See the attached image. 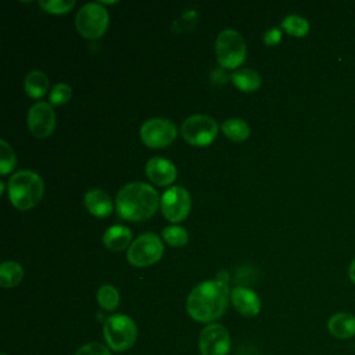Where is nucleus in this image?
<instances>
[{
	"instance_id": "f257e3e1",
	"label": "nucleus",
	"mask_w": 355,
	"mask_h": 355,
	"mask_svg": "<svg viewBox=\"0 0 355 355\" xmlns=\"http://www.w3.org/2000/svg\"><path fill=\"white\" fill-rule=\"evenodd\" d=\"M229 300L230 293L226 283L207 280L190 291L186 300V311L194 320L209 323L225 313Z\"/></svg>"
},
{
	"instance_id": "f03ea898",
	"label": "nucleus",
	"mask_w": 355,
	"mask_h": 355,
	"mask_svg": "<svg viewBox=\"0 0 355 355\" xmlns=\"http://www.w3.org/2000/svg\"><path fill=\"white\" fill-rule=\"evenodd\" d=\"M158 204L159 198L155 189L143 182L128 183L116 196V211L119 216L133 222L153 216Z\"/></svg>"
},
{
	"instance_id": "7ed1b4c3",
	"label": "nucleus",
	"mask_w": 355,
	"mask_h": 355,
	"mask_svg": "<svg viewBox=\"0 0 355 355\" xmlns=\"http://www.w3.org/2000/svg\"><path fill=\"white\" fill-rule=\"evenodd\" d=\"M7 190L11 204L18 209L26 211L42 200L44 193V183L36 172L31 169H22L15 172L8 179Z\"/></svg>"
},
{
	"instance_id": "20e7f679",
	"label": "nucleus",
	"mask_w": 355,
	"mask_h": 355,
	"mask_svg": "<svg viewBox=\"0 0 355 355\" xmlns=\"http://www.w3.org/2000/svg\"><path fill=\"white\" fill-rule=\"evenodd\" d=\"M107 347L122 352L129 349L137 337V326L128 315L115 313L107 318L103 327Z\"/></svg>"
},
{
	"instance_id": "39448f33",
	"label": "nucleus",
	"mask_w": 355,
	"mask_h": 355,
	"mask_svg": "<svg viewBox=\"0 0 355 355\" xmlns=\"http://www.w3.org/2000/svg\"><path fill=\"white\" fill-rule=\"evenodd\" d=\"M216 57L223 68H237L247 54L244 37L234 29H225L216 37Z\"/></svg>"
},
{
	"instance_id": "423d86ee",
	"label": "nucleus",
	"mask_w": 355,
	"mask_h": 355,
	"mask_svg": "<svg viewBox=\"0 0 355 355\" xmlns=\"http://www.w3.org/2000/svg\"><path fill=\"white\" fill-rule=\"evenodd\" d=\"M75 26L82 36L97 39L108 26V12L101 3H86L76 12Z\"/></svg>"
},
{
	"instance_id": "0eeeda50",
	"label": "nucleus",
	"mask_w": 355,
	"mask_h": 355,
	"mask_svg": "<svg viewBox=\"0 0 355 355\" xmlns=\"http://www.w3.org/2000/svg\"><path fill=\"white\" fill-rule=\"evenodd\" d=\"M164 252L161 239L151 232L143 233L133 240L128 250V261L133 266L144 268L155 263Z\"/></svg>"
},
{
	"instance_id": "6e6552de",
	"label": "nucleus",
	"mask_w": 355,
	"mask_h": 355,
	"mask_svg": "<svg viewBox=\"0 0 355 355\" xmlns=\"http://www.w3.org/2000/svg\"><path fill=\"white\" fill-rule=\"evenodd\" d=\"M183 139L191 146H208L218 135V123L208 115H191L182 122Z\"/></svg>"
},
{
	"instance_id": "1a4fd4ad",
	"label": "nucleus",
	"mask_w": 355,
	"mask_h": 355,
	"mask_svg": "<svg viewBox=\"0 0 355 355\" xmlns=\"http://www.w3.org/2000/svg\"><path fill=\"white\" fill-rule=\"evenodd\" d=\"M178 136L175 123L165 118H151L140 128L141 141L151 148H162L169 146Z\"/></svg>"
},
{
	"instance_id": "9d476101",
	"label": "nucleus",
	"mask_w": 355,
	"mask_h": 355,
	"mask_svg": "<svg viewBox=\"0 0 355 355\" xmlns=\"http://www.w3.org/2000/svg\"><path fill=\"white\" fill-rule=\"evenodd\" d=\"M198 348L201 355H227L230 349L227 329L219 323L205 326L198 337Z\"/></svg>"
},
{
	"instance_id": "9b49d317",
	"label": "nucleus",
	"mask_w": 355,
	"mask_h": 355,
	"mask_svg": "<svg viewBox=\"0 0 355 355\" xmlns=\"http://www.w3.org/2000/svg\"><path fill=\"white\" fill-rule=\"evenodd\" d=\"M191 208V198L186 189L175 186L168 189L161 197V209L169 222L183 220Z\"/></svg>"
},
{
	"instance_id": "f8f14e48",
	"label": "nucleus",
	"mask_w": 355,
	"mask_h": 355,
	"mask_svg": "<svg viewBox=\"0 0 355 355\" xmlns=\"http://www.w3.org/2000/svg\"><path fill=\"white\" fill-rule=\"evenodd\" d=\"M28 126L33 136L49 137L55 126V114L51 105L46 101L35 103L28 112Z\"/></svg>"
},
{
	"instance_id": "ddd939ff",
	"label": "nucleus",
	"mask_w": 355,
	"mask_h": 355,
	"mask_svg": "<svg viewBox=\"0 0 355 355\" xmlns=\"http://www.w3.org/2000/svg\"><path fill=\"white\" fill-rule=\"evenodd\" d=\"M230 301L234 309L245 318L257 316L261 311V300L257 293L243 286H237L232 290Z\"/></svg>"
},
{
	"instance_id": "4468645a",
	"label": "nucleus",
	"mask_w": 355,
	"mask_h": 355,
	"mask_svg": "<svg viewBox=\"0 0 355 355\" xmlns=\"http://www.w3.org/2000/svg\"><path fill=\"white\" fill-rule=\"evenodd\" d=\"M146 173L153 183L158 186H166L176 179L178 172L171 161L159 157H153L146 164Z\"/></svg>"
},
{
	"instance_id": "2eb2a0df",
	"label": "nucleus",
	"mask_w": 355,
	"mask_h": 355,
	"mask_svg": "<svg viewBox=\"0 0 355 355\" xmlns=\"http://www.w3.org/2000/svg\"><path fill=\"white\" fill-rule=\"evenodd\" d=\"M327 330L338 340H348L355 336V316L348 312H337L330 316Z\"/></svg>"
},
{
	"instance_id": "dca6fc26",
	"label": "nucleus",
	"mask_w": 355,
	"mask_h": 355,
	"mask_svg": "<svg viewBox=\"0 0 355 355\" xmlns=\"http://www.w3.org/2000/svg\"><path fill=\"white\" fill-rule=\"evenodd\" d=\"M85 207L94 216H108L112 212V202L110 196L101 189H92L85 194Z\"/></svg>"
},
{
	"instance_id": "f3484780",
	"label": "nucleus",
	"mask_w": 355,
	"mask_h": 355,
	"mask_svg": "<svg viewBox=\"0 0 355 355\" xmlns=\"http://www.w3.org/2000/svg\"><path fill=\"white\" fill-rule=\"evenodd\" d=\"M130 240H132L130 229L123 225H114L108 227L103 236L104 245L114 252H118L126 248Z\"/></svg>"
},
{
	"instance_id": "a211bd4d",
	"label": "nucleus",
	"mask_w": 355,
	"mask_h": 355,
	"mask_svg": "<svg viewBox=\"0 0 355 355\" xmlns=\"http://www.w3.org/2000/svg\"><path fill=\"white\" fill-rule=\"evenodd\" d=\"M24 89L32 98H40L49 89V78L42 71H31L24 80Z\"/></svg>"
},
{
	"instance_id": "6ab92c4d",
	"label": "nucleus",
	"mask_w": 355,
	"mask_h": 355,
	"mask_svg": "<svg viewBox=\"0 0 355 355\" xmlns=\"http://www.w3.org/2000/svg\"><path fill=\"white\" fill-rule=\"evenodd\" d=\"M233 83L241 92H254L261 86V76L255 69L251 68H240L232 75Z\"/></svg>"
},
{
	"instance_id": "aec40b11",
	"label": "nucleus",
	"mask_w": 355,
	"mask_h": 355,
	"mask_svg": "<svg viewBox=\"0 0 355 355\" xmlns=\"http://www.w3.org/2000/svg\"><path fill=\"white\" fill-rule=\"evenodd\" d=\"M24 277V269L18 262L6 261L0 265V286L4 288L15 287Z\"/></svg>"
},
{
	"instance_id": "412c9836",
	"label": "nucleus",
	"mask_w": 355,
	"mask_h": 355,
	"mask_svg": "<svg viewBox=\"0 0 355 355\" xmlns=\"http://www.w3.org/2000/svg\"><path fill=\"white\" fill-rule=\"evenodd\" d=\"M222 130L233 141H243L250 136V126L239 118H229L222 123Z\"/></svg>"
},
{
	"instance_id": "4be33fe9",
	"label": "nucleus",
	"mask_w": 355,
	"mask_h": 355,
	"mask_svg": "<svg viewBox=\"0 0 355 355\" xmlns=\"http://www.w3.org/2000/svg\"><path fill=\"white\" fill-rule=\"evenodd\" d=\"M97 302L105 311H114L119 305V293L111 284H104L97 290Z\"/></svg>"
},
{
	"instance_id": "5701e85b",
	"label": "nucleus",
	"mask_w": 355,
	"mask_h": 355,
	"mask_svg": "<svg viewBox=\"0 0 355 355\" xmlns=\"http://www.w3.org/2000/svg\"><path fill=\"white\" fill-rule=\"evenodd\" d=\"M282 26L287 33H290L293 36H297V37L305 36L309 31V22L304 17L294 15V14L287 15L282 21Z\"/></svg>"
},
{
	"instance_id": "b1692460",
	"label": "nucleus",
	"mask_w": 355,
	"mask_h": 355,
	"mask_svg": "<svg viewBox=\"0 0 355 355\" xmlns=\"http://www.w3.org/2000/svg\"><path fill=\"white\" fill-rule=\"evenodd\" d=\"M164 240L172 247H182L189 240V233L184 227L179 225H171L162 229Z\"/></svg>"
},
{
	"instance_id": "393cba45",
	"label": "nucleus",
	"mask_w": 355,
	"mask_h": 355,
	"mask_svg": "<svg viewBox=\"0 0 355 355\" xmlns=\"http://www.w3.org/2000/svg\"><path fill=\"white\" fill-rule=\"evenodd\" d=\"M17 158L14 150L6 140H0V173L7 175L15 168Z\"/></svg>"
},
{
	"instance_id": "a878e982",
	"label": "nucleus",
	"mask_w": 355,
	"mask_h": 355,
	"mask_svg": "<svg viewBox=\"0 0 355 355\" xmlns=\"http://www.w3.org/2000/svg\"><path fill=\"white\" fill-rule=\"evenodd\" d=\"M72 96V89L68 83H57L50 93V103L54 105L65 104Z\"/></svg>"
},
{
	"instance_id": "bb28decb",
	"label": "nucleus",
	"mask_w": 355,
	"mask_h": 355,
	"mask_svg": "<svg viewBox=\"0 0 355 355\" xmlns=\"http://www.w3.org/2000/svg\"><path fill=\"white\" fill-rule=\"evenodd\" d=\"M40 7L51 14H64L73 8V0H51V1H39Z\"/></svg>"
},
{
	"instance_id": "cd10ccee",
	"label": "nucleus",
	"mask_w": 355,
	"mask_h": 355,
	"mask_svg": "<svg viewBox=\"0 0 355 355\" xmlns=\"http://www.w3.org/2000/svg\"><path fill=\"white\" fill-rule=\"evenodd\" d=\"M75 355H111L110 348L101 343L93 341V343H87L85 345H82Z\"/></svg>"
},
{
	"instance_id": "c85d7f7f",
	"label": "nucleus",
	"mask_w": 355,
	"mask_h": 355,
	"mask_svg": "<svg viewBox=\"0 0 355 355\" xmlns=\"http://www.w3.org/2000/svg\"><path fill=\"white\" fill-rule=\"evenodd\" d=\"M280 39H282V32L277 28H272L268 32H265V35H263V42L269 46L277 44L280 42Z\"/></svg>"
},
{
	"instance_id": "c756f323",
	"label": "nucleus",
	"mask_w": 355,
	"mask_h": 355,
	"mask_svg": "<svg viewBox=\"0 0 355 355\" xmlns=\"http://www.w3.org/2000/svg\"><path fill=\"white\" fill-rule=\"evenodd\" d=\"M348 275H349V279L351 282L355 284V258L352 259L351 265H349V270H348Z\"/></svg>"
},
{
	"instance_id": "7c9ffc66",
	"label": "nucleus",
	"mask_w": 355,
	"mask_h": 355,
	"mask_svg": "<svg viewBox=\"0 0 355 355\" xmlns=\"http://www.w3.org/2000/svg\"><path fill=\"white\" fill-rule=\"evenodd\" d=\"M4 355H6V354H4Z\"/></svg>"
}]
</instances>
